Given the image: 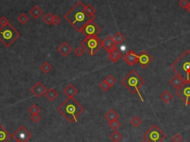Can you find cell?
<instances>
[{"mask_svg": "<svg viewBox=\"0 0 190 142\" xmlns=\"http://www.w3.org/2000/svg\"><path fill=\"white\" fill-rule=\"evenodd\" d=\"M85 8L86 5L84 4L82 2H78L64 16L66 21L79 32L81 31L82 29L88 21L94 20L88 16Z\"/></svg>", "mask_w": 190, "mask_h": 142, "instance_id": "obj_1", "label": "cell"}, {"mask_svg": "<svg viewBox=\"0 0 190 142\" xmlns=\"http://www.w3.org/2000/svg\"><path fill=\"white\" fill-rule=\"evenodd\" d=\"M84 111V107L74 98H68L58 107V112L69 122H77V118Z\"/></svg>", "mask_w": 190, "mask_h": 142, "instance_id": "obj_2", "label": "cell"}, {"mask_svg": "<svg viewBox=\"0 0 190 142\" xmlns=\"http://www.w3.org/2000/svg\"><path fill=\"white\" fill-rule=\"evenodd\" d=\"M171 69L182 77L186 82H190V51L187 49L174 61Z\"/></svg>", "mask_w": 190, "mask_h": 142, "instance_id": "obj_3", "label": "cell"}, {"mask_svg": "<svg viewBox=\"0 0 190 142\" xmlns=\"http://www.w3.org/2000/svg\"><path fill=\"white\" fill-rule=\"evenodd\" d=\"M145 80L134 70H132L129 74L122 80V84L130 91L132 94L137 93L142 102L144 100L141 96L140 89L144 85Z\"/></svg>", "mask_w": 190, "mask_h": 142, "instance_id": "obj_4", "label": "cell"}, {"mask_svg": "<svg viewBox=\"0 0 190 142\" xmlns=\"http://www.w3.org/2000/svg\"><path fill=\"white\" fill-rule=\"evenodd\" d=\"M20 33L9 23L0 28V42L8 48L20 37Z\"/></svg>", "mask_w": 190, "mask_h": 142, "instance_id": "obj_5", "label": "cell"}, {"mask_svg": "<svg viewBox=\"0 0 190 142\" xmlns=\"http://www.w3.org/2000/svg\"><path fill=\"white\" fill-rule=\"evenodd\" d=\"M102 41L99 39L97 36H89L85 38L81 45L82 47L89 53L90 55L94 56L102 47Z\"/></svg>", "mask_w": 190, "mask_h": 142, "instance_id": "obj_6", "label": "cell"}, {"mask_svg": "<svg viewBox=\"0 0 190 142\" xmlns=\"http://www.w3.org/2000/svg\"><path fill=\"white\" fill-rule=\"evenodd\" d=\"M142 137L149 142H163L166 135L158 126L154 124L145 132Z\"/></svg>", "mask_w": 190, "mask_h": 142, "instance_id": "obj_7", "label": "cell"}, {"mask_svg": "<svg viewBox=\"0 0 190 142\" xmlns=\"http://www.w3.org/2000/svg\"><path fill=\"white\" fill-rule=\"evenodd\" d=\"M100 31V28L95 23L94 20H91L85 25L80 32L83 33L86 37H89V36H97Z\"/></svg>", "mask_w": 190, "mask_h": 142, "instance_id": "obj_8", "label": "cell"}, {"mask_svg": "<svg viewBox=\"0 0 190 142\" xmlns=\"http://www.w3.org/2000/svg\"><path fill=\"white\" fill-rule=\"evenodd\" d=\"M11 137L14 140L21 141L23 142H27L32 137L31 133L27 130L24 126H20L16 131L11 135Z\"/></svg>", "mask_w": 190, "mask_h": 142, "instance_id": "obj_9", "label": "cell"}, {"mask_svg": "<svg viewBox=\"0 0 190 142\" xmlns=\"http://www.w3.org/2000/svg\"><path fill=\"white\" fill-rule=\"evenodd\" d=\"M176 94L184 101L186 106L190 104V82H186L180 89H176Z\"/></svg>", "mask_w": 190, "mask_h": 142, "instance_id": "obj_10", "label": "cell"}, {"mask_svg": "<svg viewBox=\"0 0 190 142\" xmlns=\"http://www.w3.org/2000/svg\"><path fill=\"white\" fill-rule=\"evenodd\" d=\"M138 55V60L137 63L140 64V66H141V68L142 69H145L147 66L152 62V57L150 56V54L149 53L146 52V51H142Z\"/></svg>", "mask_w": 190, "mask_h": 142, "instance_id": "obj_11", "label": "cell"}, {"mask_svg": "<svg viewBox=\"0 0 190 142\" xmlns=\"http://www.w3.org/2000/svg\"><path fill=\"white\" fill-rule=\"evenodd\" d=\"M31 92L37 98H41L45 93L47 92V88L41 82H37L34 84L31 89Z\"/></svg>", "mask_w": 190, "mask_h": 142, "instance_id": "obj_12", "label": "cell"}, {"mask_svg": "<svg viewBox=\"0 0 190 142\" xmlns=\"http://www.w3.org/2000/svg\"><path fill=\"white\" fill-rule=\"evenodd\" d=\"M123 59L129 66H134L138 60V55L134 51L130 50L126 54H125V55L123 57Z\"/></svg>", "mask_w": 190, "mask_h": 142, "instance_id": "obj_13", "label": "cell"}, {"mask_svg": "<svg viewBox=\"0 0 190 142\" xmlns=\"http://www.w3.org/2000/svg\"><path fill=\"white\" fill-rule=\"evenodd\" d=\"M185 83H186V81L184 80V79H183L182 77L180 76L179 75H177V74L169 80L170 85L172 86L174 89H180Z\"/></svg>", "mask_w": 190, "mask_h": 142, "instance_id": "obj_14", "label": "cell"}, {"mask_svg": "<svg viewBox=\"0 0 190 142\" xmlns=\"http://www.w3.org/2000/svg\"><path fill=\"white\" fill-rule=\"evenodd\" d=\"M58 52L61 54L63 57H67L71 52H72V48L70 45L68 44L66 42H63L60 45V46L57 48Z\"/></svg>", "mask_w": 190, "mask_h": 142, "instance_id": "obj_15", "label": "cell"}, {"mask_svg": "<svg viewBox=\"0 0 190 142\" xmlns=\"http://www.w3.org/2000/svg\"><path fill=\"white\" fill-rule=\"evenodd\" d=\"M63 92L68 98H74V95H76L78 93V89L71 84H69L63 89Z\"/></svg>", "mask_w": 190, "mask_h": 142, "instance_id": "obj_16", "label": "cell"}, {"mask_svg": "<svg viewBox=\"0 0 190 142\" xmlns=\"http://www.w3.org/2000/svg\"><path fill=\"white\" fill-rule=\"evenodd\" d=\"M11 138V135L3 126H0V142H7Z\"/></svg>", "mask_w": 190, "mask_h": 142, "instance_id": "obj_17", "label": "cell"}, {"mask_svg": "<svg viewBox=\"0 0 190 142\" xmlns=\"http://www.w3.org/2000/svg\"><path fill=\"white\" fill-rule=\"evenodd\" d=\"M105 119L106 121L109 122H111V121H115V120H117L119 119V115L116 112V111H115L114 109H110L107 113L105 115Z\"/></svg>", "mask_w": 190, "mask_h": 142, "instance_id": "obj_18", "label": "cell"}, {"mask_svg": "<svg viewBox=\"0 0 190 142\" xmlns=\"http://www.w3.org/2000/svg\"><path fill=\"white\" fill-rule=\"evenodd\" d=\"M121 55L122 53L117 48L115 51L109 54V58L112 63H116L120 60Z\"/></svg>", "mask_w": 190, "mask_h": 142, "instance_id": "obj_19", "label": "cell"}, {"mask_svg": "<svg viewBox=\"0 0 190 142\" xmlns=\"http://www.w3.org/2000/svg\"><path fill=\"white\" fill-rule=\"evenodd\" d=\"M42 14H43L42 10L39 6L37 5L34 6L30 11V14L31 15L32 17L34 18V19H38L39 17H40L42 15Z\"/></svg>", "mask_w": 190, "mask_h": 142, "instance_id": "obj_20", "label": "cell"}, {"mask_svg": "<svg viewBox=\"0 0 190 142\" xmlns=\"http://www.w3.org/2000/svg\"><path fill=\"white\" fill-rule=\"evenodd\" d=\"M160 99L162 100L163 101L166 103H168L173 99V96L172 94H171L168 90H165L164 92L161 94V95L160 96Z\"/></svg>", "mask_w": 190, "mask_h": 142, "instance_id": "obj_21", "label": "cell"}, {"mask_svg": "<svg viewBox=\"0 0 190 142\" xmlns=\"http://www.w3.org/2000/svg\"><path fill=\"white\" fill-rule=\"evenodd\" d=\"M45 96L50 101H53L56 99V97L58 96V93L56 92L54 89H51L47 90V92L45 93Z\"/></svg>", "mask_w": 190, "mask_h": 142, "instance_id": "obj_22", "label": "cell"}, {"mask_svg": "<svg viewBox=\"0 0 190 142\" xmlns=\"http://www.w3.org/2000/svg\"><path fill=\"white\" fill-rule=\"evenodd\" d=\"M113 40L114 43L116 45H120L125 41V37L120 33V32H117L115 35L113 36Z\"/></svg>", "mask_w": 190, "mask_h": 142, "instance_id": "obj_23", "label": "cell"}, {"mask_svg": "<svg viewBox=\"0 0 190 142\" xmlns=\"http://www.w3.org/2000/svg\"><path fill=\"white\" fill-rule=\"evenodd\" d=\"M85 11H86V13L87 14H88V16L90 17L93 18L94 20L95 18V11L94 7L92 5H90V4H88L86 5V8H85Z\"/></svg>", "mask_w": 190, "mask_h": 142, "instance_id": "obj_24", "label": "cell"}, {"mask_svg": "<svg viewBox=\"0 0 190 142\" xmlns=\"http://www.w3.org/2000/svg\"><path fill=\"white\" fill-rule=\"evenodd\" d=\"M110 139H111V140L113 142H119L123 139V135L118 131L115 130V131L113 132L110 135Z\"/></svg>", "mask_w": 190, "mask_h": 142, "instance_id": "obj_25", "label": "cell"}, {"mask_svg": "<svg viewBox=\"0 0 190 142\" xmlns=\"http://www.w3.org/2000/svg\"><path fill=\"white\" fill-rule=\"evenodd\" d=\"M113 44H115V43H114L113 38L111 37H110V36H109V37H107L106 39L102 41V46L103 47V48H106L107 47L110 46H111V45H113ZM115 45H116V44H115Z\"/></svg>", "mask_w": 190, "mask_h": 142, "instance_id": "obj_26", "label": "cell"}, {"mask_svg": "<svg viewBox=\"0 0 190 142\" xmlns=\"http://www.w3.org/2000/svg\"><path fill=\"white\" fill-rule=\"evenodd\" d=\"M52 69V66H51V64L48 62H45L42 64V66H40V69L42 70V71L45 74H48Z\"/></svg>", "mask_w": 190, "mask_h": 142, "instance_id": "obj_27", "label": "cell"}, {"mask_svg": "<svg viewBox=\"0 0 190 142\" xmlns=\"http://www.w3.org/2000/svg\"><path fill=\"white\" fill-rule=\"evenodd\" d=\"M130 123L132 124V125H133V126H134V127H138V126L141 124L142 121H141V119L138 116H134V117L131 119Z\"/></svg>", "mask_w": 190, "mask_h": 142, "instance_id": "obj_28", "label": "cell"}, {"mask_svg": "<svg viewBox=\"0 0 190 142\" xmlns=\"http://www.w3.org/2000/svg\"><path fill=\"white\" fill-rule=\"evenodd\" d=\"M53 18L54 16L51 14V13H48L47 14L43 17L42 20H43V21H44L47 25H50L51 24H52V22H53Z\"/></svg>", "mask_w": 190, "mask_h": 142, "instance_id": "obj_29", "label": "cell"}, {"mask_svg": "<svg viewBox=\"0 0 190 142\" xmlns=\"http://www.w3.org/2000/svg\"><path fill=\"white\" fill-rule=\"evenodd\" d=\"M28 111H29V112H30L31 115H35V114L39 113V112L41 111V109L39 108L37 104H34L32 105L31 107L29 108Z\"/></svg>", "mask_w": 190, "mask_h": 142, "instance_id": "obj_30", "label": "cell"}, {"mask_svg": "<svg viewBox=\"0 0 190 142\" xmlns=\"http://www.w3.org/2000/svg\"><path fill=\"white\" fill-rule=\"evenodd\" d=\"M109 126L112 129V130H117L118 128L120 126V125H121V123L118 121V119H117V120H115V121H111V122H109Z\"/></svg>", "mask_w": 190, "mask_h": 142, "instance_id": "obj_31", "label": "cell"}, {"mask_svg": "<svg viewBox=\"0 0 190 142\" xmlns=\"http://www.w3.org/2000/svg\"><path fill=\"white\" fill-rule=\"evenodd\" d=\"M28 20H29V18H28V15L25 14V13L22 14L20 15L19 17H18V21L20 22L21 24H22V25H24V24L26 23Z\"/></svg>", "mask_w": 190, "mask_h": 142, "instance_id": "obj_32", "label": "cell"}, {"mask_svg": "<svg viewBox=\"0 0 190 142\" xmlns=\"http://www.w3.org/2000/svg\"><path fill=\"white\" fill-rule=\"evenodd\" d=\"M105 80L107 82V84H109V86H110L111 87L115 85V84H116V82H117L116 79H115V77H113L111 75H109V76H108L105 79Z\"/></svg>", "mask_w": 190, "mask_h": 142, "instance_id": "obj_33", "label": "cell"}, {"mask_svg": "<svg viewBox=\"0 0 190 142\" xmlns=\"http://www.w3.org/2000/svg\"><path fill=\"white\" fill-rule=\"evenodd\" d=\"M100 89H102L103 92H107V91L111 88V86H109V84H107V82H106V80H103V81L100 84Z\"/></svg>", "mask_w": 190, "mask_h": 142, "instance_id": "obj_34", "label": "cell"}, {"mask_svg": "<svg viewBox=\"0 0 190 142\" xmlns=\"http://www.w3.org/2000/svg\"><path fill=\"white\" fill-rule=\"evenodd\" d=\"M178 4H179V5L183 9H187V7L189 5V2L188 0H180L179 2H178Z\"/></svg>", "mask_w": 190, "mask_h": 142, "instance_id": "obj_35", "label": "cell"}, {"mask_svg": "<svg viewBox=\"0 0 190 142\" xmlns=\"http://www.w3.org/2000/svg\"><path fill=\"white\" fill-rule=\"evenodd\" d=\"M84 49H83L82 47H77V48H76V50L74 51V53L76 54V55L77 56V57H81L84 54Z\"/></svg>", "mask_w": 190, "mask_h": 142, "instance_id": "obj_36", "label": "cell"}, {"mask_svg": "<svg viewBox=\"0 0 190 142\" xmlns=\"http://www.w3.org/2000/svg\"><path fill=\"white\" fill-rule=\"evenodd\" d=\"M171 140L173 142H181L183 141V138H182V136L180 134H176V135H174L172 138Z\"/></svg>", "mask_w": 190, "mask_h": 142, "instance_id": "obj_37", "label": "cell"}, {"mask_svg": "<svg viewBox=\"0 0 190 142\" xmlns=\"http://www.w3.org/2000/svg\"><path fill=\"white\" fill-rule=\"evenodd\" d=\"M41 118H41V116H39V113L35 114V115H31V121H34V123L39 122V121L41 120Z\"/></svg>", "mask_w": 190, "mask_h": 142, "instance_id": "obj_38", "label": "cell"}, {"mask_svg": "<svg viewBox=\"0 0 190 142\" xmlns=\"http://www.w3.org/2000/svg\"><path fill=\"white\" fill-rule=\"evenodd\" d=\"M9 24V21L5 16H2L0 18V25L2 26H5L6 25Z\"/></svg>", "mask_w": 190, "mask_h": 142, "instance_id": "obj_39", "label": "cell"}, {"mask_svg": "<svg viewBox=\"0 0 190 142\" xmlns=\"http://www.w3.org/2000/svg\"><path fill=\"white\" fill-rule=\"evenodd\" d=\"M60 22H61V19H60V16H57V15H54L53 18V22H52V24H54V25H57L60 24Z\"/></svg>", "mask_w": 190, "mask_h": 142, "instance_id": "obj_40", "label": "cell"}, {"mask_svg": "<svg viewBox=\"0 0 190 142\" xmlns=\"http://www.w3.org/2000/svg\"><path fill=\"white\" fill-rule=\"evenodd\" d=\"M117 46V45H115V44L111 45V46H110L107 47V48H106V51H107V52H109V53H111V52H114V51H115V50L117 49V46Z\"/></svg>", "mask_w": 190, "mask_h": 142, "instance_id": "obj_41", "label": "cell"}, {"mask_svg": "<svg viewBox=\"0 0 190 142\" xmlns=\"http://www.w3.org/2000/svg\"><path fill=\"white\" fill-rule=\"evenodd\" d=\"M187 11H188V12H189V14H190V2H189V6H188V7H187Z\"/></svg>", "mask_w": 190, "mask_h": 142, "instance_id": "obj_42", "label": "cell"}, {"mask_svg": "<svg viewBox=\"0 0 190 142\" xmlns=\"http://www.w3.org/2000/svg\"><path fill=\"white\" fill-rule=\"evenodd\" d=\"M140 142H149V141H147L146 140V139H144V140H142V141H141Z\"/></svg>", "mask_w": 190, "mask_h": 142, "instance_id": "obj_43", "label": "cell"}, {"mask_svg": "<svg viewBox=\"0 0 190 142\" xmlns=\"http://www.w3.org/2000/svg\"><path fill=\"white\" fill-rule=\"evenodd\" d=\"M16 142H23V141H16Z\"/></svg>", "mask_w": 190, "mask_h": 142, "instance_id": "obj_44", "label": "cell"}]
</instances>
